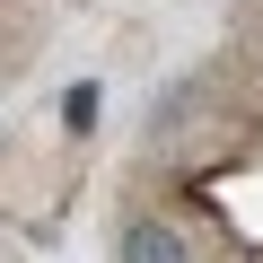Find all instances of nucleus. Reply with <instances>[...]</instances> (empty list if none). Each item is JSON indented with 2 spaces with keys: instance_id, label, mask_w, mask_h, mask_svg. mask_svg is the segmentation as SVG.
I'll return each mask as SVG.
<instances>
[{
  "instance_id": "nucleus-2",
  "label": "nucleus",
  "mask_w": 263,
  "mask_h": 263,
  "mask_svg": "<svg viewBox=\"0 0 263 263\" xmlns=\"http://www.w3.org/2000/svg\"><path fill=\"white\" fill-rule=\"evenodd\" d=\"M97 105H105V97H97V79H79V88L62 97V123H70V132H88V123H97Z\"/></svg>"
},
{
  "instance_id": "nucleus-1",
  "label": "nucleus",
  "mask_w": 263,
  "mask_h": 263,
  "mask_svg": "<svg viewBox=\"0 0 263 263\" xmlns=\"http://www.w3.org/2000/svg\"><path fill=\"white\" fill-rule=\"evenodd\" d=\"M123 263H193V246H184V228H167V219H132V228H123Z\"/></svg>"
}]
</instances>
